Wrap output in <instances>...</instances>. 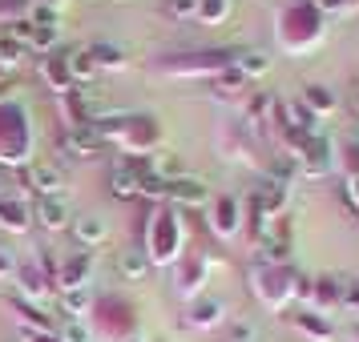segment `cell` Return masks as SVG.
<instances>
[{
  "label": "cell",
  "mask_w": 359,
  "mask_h": 342,
  "mask_svg": "<svg viewBox=\"0 0 359 342\" xmlns=\"http://www.w3.org/2000/svg\"><path fill=\"white\" fill-rule=\"evenodd\" d=\"M266 65H271V61H266V57H259V52H246V61H243L246 73H266Z\"/></svg>",
  "instance_id": "9a60e30c"
},
{
  "label": "cell",
  "mask_w": 359,
  "mask_h": 342,
  "mask_svg": "<svg viewBox=\"0 0 359 342\" xmlns=\"http://www.w3.org/2000/svg\"><path fill=\"white\" fill-rule=\"evenodd\" d=\"M77 234H81V242H97L101 234H105V226H101L97 218H85L81 226H77Z\"/></svg>",
  "instance_id": "8fae6325"
},
{
  "label": "cell",
  "mask_w": 359,
  "mask_h": 342,
  "mask_svg": "<svg viewBox=\"0 0 359 342\" xmlns=\"http://www.w3.org/2000/svg\"><path fill=\"white\" fill-rule=\"evenodd\" d=\"M121 274L126 278H142L146 274V258H142V254H121Z\"/></svg>",
  "instance_id": "ba28073f"
},
{
  "label": "cell",
  "mask_w": 359,
  "mask_h": 342,
  "mask_svg": "<svg viewBox=\"0 0 359 342\" xmlns=\"http://www.w3.org/2000/svg\"><path fill=\"white\" fill-rule=\"evenodd\" d=\"M65 339H73V342H89V334H85V326H81V322H73V326H65Z\"/></svg>",
  "instance_id": "e0dca14e"
},
{
  "label": "cell",
  "mask_w": 359,
  "mask_h": 342,
  "mask_svg": "<svg viewBox=\"0 0 359 342\" xmlns=\"http://www.w3.org/2000/svg\"><path fill=\"white\" fill-rule=\"evenodd\" d=\"M0 226L25 229V226H29V222H25V210H20V206H13V201H8V206H0Z\"/></svg>",
  "instance_id": "52a82bcc"
},
{
  "label": "cell",
  "mask_w": 359,
  "mask_h": 342,
  "mask_svg": "<svg viewBox=\"0 0 359 342\" xmlns=\"http://www.w3.org/2000/svg\"><path fill=\"white\" fill-rule=\"evenodd\" d=\"M170 13H174V17H190V13H198V0H174Z\"/></svg>",
  "instance_id": "2e32d148"
},
{
  "label": "cell",
  "mask_w": 359,
  "mask_h": 342,
  "mask_svg": "<svg viewBox=\"0 0 359 342\" xmlns=\"http://www.w3.org/2000/svg\"><path fill=\"white\" fill-rule=\"evenodd\" d=\"M20 61V45L17 41H0V65H17Z\"/></svg>",
  "instance_id": "4fadbf2b"
},
{
  "label": "cell",
  "mask_w": 359,
  "mask_h": 342,
  "mask_svg": "<svg viewBox=\"0 0 359 342\" xmlns=\"http://www.w3.org/2000/svg\"><path fill=\"white\" fill-rule=\"evenodd\" d=\"M65 65H73V73H77V77H89V73L97 69L89 52H73V57H65Z\"/></svg>",
  "instance_id": "9c48e42d"
},
{
  "label": "cell",
  "mask_w": 359,
  "mask_h": 342,
  "mask_svg": "<svg viewBox=\"0 0 359 342\" xmlns=\"http://www.w3.org/2000/svg\"><path fill=\"white\" fill-rule=\"evenodd\" d=\"M89 57H93V65H105V69H121V65H126V57H121L114 45H93Z\"/></svg>",
  "instance_id": "8992f818"
},
{
  "label": "cell",
  "mask_w": 359,
  "mask_h": 342,
  "mask_svg": "<svg viewBox=\"0 0 359 342\" xmlns=\"http://www.w3.org/2000/svg\"><path fill=\"white\" fill-rule=\"evenodd\" d=\"M311 105H315V109H331V105H335V97H331V89H327L323 93V85H311Z\"/></svg>",
  "instance_id": "7c38bea8"
},
{
  "label": "cell",
  "mask_w": 359,
  "mask_h": 342,
  "mask_svg": "<svg viewBox=\"0 0 359 342\" xmlns=\"http://www.w3.org/2000/svg\"><path fill=\"white\" fill-rule=\"evenodd\" d=\"M25 178H29V185H33L41 197H57V194H61V185H65V173H61L57 165H49V162L29 165V169H25Z\"/></svg>",
  "instance_id": "6da1fadb"
},
{
  "label": "cell",
  "mask_w": 359,
  "mask_h": 342,
  "mask_svg": "<svg viewBox=\"0 0 359 342\" xmlns=\"http://www.w3.org/2000/svg\"><path fill=\"white\" fill-rule=\"evenodd\" d=\"M170 197H178V201H202L206 197V185L202 181H190V178H178V181H170Z\"/></svg>",
  "instance_id": "5b68a950"
},
{
  "label": "cell",
  "mask_w": 359,
  "mask_h": 342,
  "mask_svg": "<svg viewBox=\"0 0 359 342\" xmlns=\"http://www.w3.org/2000/svg\"><path fill=\"white\" fill-rule=\"evenodd\" d=\"M234 226H238V218H234V201H222V206H218V229L230 234Z\"/></svg>",
  "instance_id": "30bf717a"
},
{
  "label": "cell",
  "mask_w": 359,
  "mask_h": 342,
  "mask_svg": "<svg viewBox=\"0 0 359 342\" xmlns=\"http://www.w3.org/2000/svg\"><path fill=\"white\" fill-rule=\"evenodd\" d=\"M36 218H41V226L45 229H65L69 226V201L61 194L57 197H41V201H36Z\"/></svg>",
  "instance_id": "3957f363"
},
{
  "label": "cell",
  "mask_w": 359,
  "mask_h": 342,
  "mask_svg": "<svg viewBox=\"0 0 359 342\" xmlns=\"http://www.w3.org/2000/svg\"><path fill=\"white\" fill-rule=\"evenodd\" d=\"M85 306H89V294H85V290H73V294H65V310H73V314H81Z\"/></svg>",
  "instance_id": "5bb4252c"
},
{
  "label": "cell",
  "mask_w": 359,
  "mask_h": 342,
  "mask_svg": "<svg viewBox=\"0 0 359 342\" xmlns=\"http://www.w3.org/2000/svg\"><path fill=\"white\" fill-rule=\"evenodd\" d=\"M114 194H117V197L142 194V173H133V165H121V169L114 173Z\"/></svg>",
  "instance_id": "277c9868"
},
{
  "label": "cell",
  "mask_w": 359,
  "mask_h": 342,
  "mask_svg": "<svg viewBox=\"0 0 359 342\" xmlns=\"http://www.w3.org/2000/svg\"><path fill=\"white\" fill-rule=\"evenodd\" d=\"M65 149L77 153V157H93L101 149V129H93V125H73L65 137Z\"/></svg>",
  "instance_id": "7a4b0ae2"
}]
</instances>
